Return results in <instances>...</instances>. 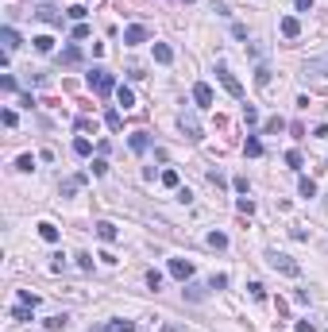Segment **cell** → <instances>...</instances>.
Instances as JSON below:
<instances>
[{
    "instance_id": "1",
    "label": "cell",
    "mask_w": 328,
    "mask_h": 332,
    "mask_svg": "<svg viewBox=\"0 0 328 332\" xmlns=\"http://www.w3.org/2000/svg\"><path fill=\"white\" fill-rule=\"evenodd\" d=\"M85 81H89V89H93L97 97H108V93H112V89H116V78H112V74H108V70H104V66H93Z\"/></svg>"
},
{
    "instance_id": "2",
    "label": "cell",
    "mask_w": 328,
    "mask_h": 332,
    "mask_svg": "<svg viewBox=\"0 0 328 332\" xmlns=\"http://www.w3.org/2000/svg\"><path fill=\"white\" fill-rule=\"evenodd\" d=\"M270 259V267H274V271H282V274H290V278H297V274H301V267H297L294 259H290V255H278V251H270L267 255Z\"/></svg>"
},
{
    "instance_id": "3",
    "label": "cell",
    "mask_w": 328,
    "mask_h": 332,
    "mask_svg": "<svg viewBox=\"0 0 328 332\" xmlns=\"http://www.w3.org/2000/svg\"><path fill=\"white\" fill-rule=\"evenodd\" d=\"M216 78H220V85H224V89H228V93H232V97H243V85H240V81H236V74L228 70L224 62H216Z\"/></svg>"
},
{
    "instance_id": "4",
    "label": "cell",
    "mask_w": 328,
    "mask_h": 332,
    "mask_svg": "<svg viewBox=\"0 0 328 332\" xmlns=\"http://www.w3.org/2000/svg\"><path fill=\"white\" fill-rule=\"evenodd\" d=\"M181 131H185V135H190V139L193 143H201V139H205V135H201V124H197V116H190V112H181Z\"/></svg>"
},
{
    "instance_id": "5",
    "label": "cell",
    "mask_w": 328,
    "mask_h": 332,
    "mask_svg": "<svg viewBox=\"0 0 328 332\" xmlns=\"http://www.w3.org/2000/svg\"><path fill=\"white\" fill-rule=\"evenodd\" d=\"M170 274H174L178 282H190V278H193V263H190V259H170Z\"/></svg>"
},
{
    "instance_id": "6",
    "label": "cell",
    "mask_w": 328,
    "mask_h": 332,
    "mask_svg": "<svg viewBox=\"0 0 328 332\" xmlns=\"http://www.w3.org/2000/svg\"><path fill=\"white\" fill-rule=\"evenodd\" d=\"M124 43H128V46L147 43V27H143V23H131V27H124Z\"/></svg>"
},
{
    "instance_id": "7",
    "label": "cell",
    "mask_w": 328,
    "mask_h": 332,
    "mask_svg": "<svg viewBox=\"0 0 328 332\" xmlns=\"http://www.w3.org/2000/svg\"><path fill=\"white\" fill-rule=\"evenodd\" d=\"M35 16L43 19V23H51V27H62V16H58V8L54 4H39V12Z\"/></svg>"
},
{
    "instance_id": "8",
    "label": "cell",
    "mask_w": 328,
    "mask_h": 332,
    "mask_svg": "<svg viewBox=\"0 0 328 332\" xmlns=\"http://www.w3.org/2000/svg\"><path fill=\"white\" fill-rule=\"evenodd\" d=\"M128 147L135 151V155H143V151L151 147V135H147V131H131V135H128Z\"/></svg>"
},
{
    "instance_id": "9",
    "label": "cell",
    "mask_w": 328,
    "mask_h": 332,
    "mask_svg": "<svg viewBox=\"0 0 328 332\" xmlns=\"http://www.w3.org/2000/svg\"><path fill=\"white\" fill-rule=\"evenodd\" d=\"M278 27H282L286 39H297V35H301V19H297V16H282V23H278Z\"/></svg>"
},
{
    "instance_id": "10",
    "label": "cell",
    "mask_w": 328,
    "mask_h": 332,
    "mask_svg": "<svg viewBox=\"0 0 328 332\" xmlns=\"http://www.w3.org/2000/svg\"><path fill=\"white\" fill-rule=\"evenodd\" d=\"M193 101H197V108H208L213 105V89H208L205 81H197V85H193Z\"/></svg>"
},
{
    "instance_id": "11",
    "label": "cell",
    "mask_w": 328,
    "mask_h": 332,
    "mask_svg": "<svg viewBox=\"0 0 328 332\" xmlns=\"http://www.w3.org/2000/svg\"><path fill=\"white\" fill-rule=\"evenodd\" d=\"M97 236H101L104 244H116V236H120V232H116L112 220H97Z\"/></svg>"
},
{
    "instance_id": "12",
    "label": "cell",
    "mask_w": 328,
    "mask_h": 332,
    "mask_svg": "<svg viewBox=\"0 0 328 332\" xmlns=\"http://www.w3.org/2000/svg\"><path fill=\"white\" fill-rule=\"evenodd\" d=\"M243 155H247V158L263 155V139H259V135H247V139H243Z\"/></svg>"
},
{
    "instance_id": "13",
    "label": "cell",
    "mask_w": 328,
    "mask_h": 332,
    "mask_svg": "<svg viewBox=\"0 0 328 332\" xmlns=\"http://www.w3.org/2000/svg\"><path fill=\"white\" fill-rule=\"evenodd\" d=\"M0 43H4V54H12L19 46V35L12 31V27H4V31H0Z\"/></svg>"
},
{
    "instance_id": "14",
    "label": "cell",
    "mask_w": 328,
    "mask_h": 332,
    "mask_svg": "<svg viewBox=\"0 0 328 332\" xmlns=\"http://www.w3.org/2000/svg\"><path fill=\"white\" fill-rule=\"evenodd\" d=\"M81 185H85V174H74V178H66V182H62V197H69V193H78Z\"/></svg>"
},
{
    "instance_id": "15",
    "label": "cell",
    "mask_w": 328,
    "mask_h": 332,
    "mask_svg": "<svg viewBox=\"0 0 328 332\" xmlns=\"http://www.w3.org/2000/svg\"><path fill=\"white\" fill-rule=\"evenodd\" d=\"M46 332H62V328H66V324H69V317L66 313H54V317H46Z\"/></svg>"
},
{
    "instance_id": "16",
    "label": "cell",
    "mask_w": 328,
    "mask_h": 332,
    "mask_svg": "<svg viewBox=\"0 0 328 332\" xmlns=\"http://www.w3.org/2000/svg\"><path fill=\"white\" fill-rule=\"evenodd\" d=\"M39 236H43L46 244H58V236H62V232H58V228L51 224V220H43V224H39Z\"/></svg>"
},
{
    "instance_id": "17",
    "label": "cell",
    "mask_w": 328,
    "mask_h": 332,
    "mask_svg": "<svg viewBox=\"0 0 328 332\" xmlns=\"http://www.w3.org/2000/svg\"><path fill=\"white\" fill-rule=\"evenodd\" d=\"M58 62H62V66H78V62H81V51H78V46H66V51L58 54Z\"/></svg>"
},
{
    "instance_id": "18",
    "label": "cell",
    "mask_w": 328,
    "mask_h": 332,
    "mask_svg": "<svg viewBox=\"0 0 328 332\" xmlns=\"http://www.w3.org/2000/svg\"><path fill=\"white\" fill-rule=\"evenodd\" d=\"M116 101H120L124 108H135V93H131L128 85H116Z\"/></svg>"
},
{
    "instance_id": "19",
    "label": "cell",
    "mask_w": 328,
    "mask_h": 332,
    "mask_svg": "<svg viewBox=\"0 0 328 332\" xmlns=\"http://www.w3.org/2000/svg\"><path fill=\"white\" fill-rule=\"evenodd\" d=\"M155 62H162V66H170V62H174V51H170L166 43H155Z\"/></svg>"
},
{
    "instance_id": "20",
    "label": "cell",
    "mask_w": 328,
    "mask_h": 332,
    "mask_svg": "<svg viewBox=\"0 0 328 332\" xmlns=\"http://www.w3.org/2000/svg\"><path fill=\"white\" fill-rule=\"evenodd\" d=\"M208 247H213V251H224V247H228V236H224V232H208Z\"/></svg>"
},
{
    "instance_id": "21",
    "label": "cell",
    "mask_w": 328,
    "mask_h": 332,
    "mask_svg": "<svg viewBox=\"0 0 328 332\" xmlns=\"http://www.w3.org/2000/svg\"><path fill=\"white\" fill-rule=\"evenodd\" d=\"M31 43H35V51H39V54H51L54 51V39L51 35H39V39H31Z\"/></svg>"
},
{
    "instance_id": "22",
    "label": "cell",
    "mask_w": 328,
    "mask_h": 332,
    "mask_svg": "<svg viewBox=\"0 0 328 332\" xmlns=\"http://www.w3.org/2000/svg\"><path fill=\"white\" fill-rule=\"evenodd\" d=\"M255 85H259V89L270 85V66H255Z\"/></svg>"
},
{
    "instance_id": "23",
    "label": "cell",
    "mask_w": 328,
    "mask_h": 332,
    "mask_svg": "<svg viewBox=\"0 0 328 332\" xmlns=\"http://www.w3.org/2000/svg\"><path fill=\"white\" fill-rule=\"evenodd\" d=\"M282 128H286V120H282V116H270V120L263 124V131H267V135H278Z\"/></svg>"
},
{
    "instance_id": "24",
    "label": "cell",
    "mask_w": 328,
    "mask_h": 332,
    "mask_svg": "<svg viewBox=\"0 0 328 332\" xmlns=\"http://www.w3.org/2000/svg\"><path fill=\"white\" fill-rule=\"evenodd\" d=\"M74 155H81V158H85V155H93V143H89L85 135H81V139H74Z\"/></svg>"
},
{
    "instance_id": "25",
    "label": "cell",
    "mask_w": 328,
    "mask_h": 332,
    "mask_svg": "<svg viewBox=\"0 0 328 332\" xmlns=\"http://www.w3.org/2000/svg\"><path fill=\"white\" fill-rule=\"evenodd\" d=\"M104 124H108L112 131H120V128H124V120H120V112H116V108H108V112H104Z\"/></svg>"
},
{
    "instance_id": "26",
    "label": "cell",
    "mask_w": 328,
    "mask_h": 332,
    "mask_svg": "<svg viewBox=\"0 0 328 332\" xmlns=\"http://www.w3.org/2000/svg\"><path fill=\"white\" fill-rule=\"evenodd\" d=\"M297 189H301V197H317V182H313V178H301Z\"/></svg>"
},
{
    "instance_id": "27",
    "label": "cell",
    "mask_w": 328,
    "mask_h": 332,
    "mask_svg": "<svg viewBox=\"0 0 328 332\" xmlns=\"http://www.w3.org/2000/svg\"><path fill=\"white\" fill-rule=\"evenodd\" d=\"M108 328H112V332H135L139 324H135V321H112Z\"/></svg>"
},
{
    "instance_id": "28",
    "label": "cell",
    "mask_w": 328,
    "mask_h": 332,
    "mask_svg": "<svg viewBox=\"0 0 328 332\" xmlns=\"http://www.w3.org/2000/svg\"><path fill=\"white\" fill-rule=\"evenodd\" d=\"M158 178H162V185H166V189H174V185H178V170H162Z\"/></svg>"
},
{
    "instance_id": "29",
    "label": "cell",
    "mask_w": 328,
    "mask_h": 332,
    "mask_svg": "<svg viewBox=\"0 0 328 332\" xmlns=\"http://www.w3.org/2000/svg\"><path fill=\"white\" fill-rule=\"evenodd\" d=\"M16 170H24V174H27V170H35V158L31 155H19L16 158Z\"/></svg>"
},
{
    "instance_id": "30",
    "label": "cell",
    "mask_w": 328,
    "mask_h": 332,
    "mask_svg": "<svg viewBox=\"0 0 328 332\" xmlns=\"http://www.w3.org/2000/svg\"><path fill=\"white\" fill-rule=\"evenodd\" d=\"M19 305H31L35 309V305H39V297H35L31 290H19Z\"/></svg>"
},
{
    "instance_id": "31",
    "label": "cell",
    "mask_w": 328,
    "mask_h": 332,
    "mask_svg": "<svg viewBox=\"0 0 328 332\" xmlns=\"http://www.w3.org/2000/svg\"><path fill=\"white\" fill-rule=\"evenodd\" d=\"M243 120H247V128H255V124H259V112H255L251 105H243Z\"/></svg>"
},
{
    "instance_id": "32",
    "label": "cell",
    "mask_w": 328,
    "mask_h": 332,
    "mask_svg": "<svg viewBox=\"0 0 328 332\" xmlns=\"http://www.w3.org/2000/svg\"><path fill=\"white\" fill-rule=\"evenodd\" d=\"M228 286V274H213V278H208V290H224Z\"/></svg>"
},
{
    "instance_id": "33",
    "label": "cell",
    "mask_w": 328,
    "mask_h": 332,
    "mask_svg": "<svg viewBox=\"0 0 328 332\" xmlns=\"http://www.w3.org/2000/svg\"><path fill=\"white\" fill-rule=\"evenodd\" d=\"M12 317H16V321H31V305H16Z\"/></svg>"
},
{
    "instance_id": "34",
    "label": "cell",
    "mask_w": 328,
    "mask_h": 332,
    "mask_svg": "<svg viewBox=\"0 0 328 332\" xmlns=\"http://www.w3.org/2000/svg\"><path fill=\"white\" fill-rule=\"evenodd\" d=\"M185 297H190V301H201V297H205V286H185Z\"/></svg>"
},
{
    "instance_id": "35",
    "label": "cell",
    "mask_w": 328,
    "mask_h": 332,
    "mask_svg": "<svg viewBox=\"0 0 328 332\" xmlns=\"http://www.w3.org/2000/svg\"><path fill=\"white\" fill-rule=\"evenodd\" d=\"M0 89H4V93H16V78H12V74H4V78H0Z\"/></svg>"
},
{
    "instance_id": "36",
    "label": "cell",
    "mask_w": 328,
    "mask_h": 332,
    "mask_svg": "<svg viewBox=\"0 0 328 332\" xmlns=\"http://www.w3.org/2000/svg\"><path fill=\"white\" fill-rule=\"evenodd\" d=\"M286 166H294V170H301V155H297V151H286Z\"/></svg>"
},
{
    "instance_id": "37",
    "label": "cell",
    "mask_w": 328,
    "mask_h": 332,
    "mask_svg": "<svg viewBox=\"0 0 328 332\" xmlns=\"http://www.w3.org/2000/svg\"><path fill=\"white\" fill-rule=\"evenodd\" d=\"M78 267H81V271H93V255L81 251V255H78Z\"/></svg>"
},
{
    "instance_id": "38",
    "label": "cell",
    "mask_w": 328,
    "mask_h": 332,
    "mask_svg": "<svg viewBox=\"0 0 328 332\" xmlns=\"http://www.w3.org/2000/svg\"><path fill=\"white\" fill-rule=\"evenodd\" d=\"M247 290H251V297H255V301H263V297H267V290H263V282H251Z\"/></svg>"
},
{
    "instance_id": "39",
    "label": "cell",
    "mask_w": 328,
    "mask_h": 332,
    "mask_svg": "<svg viewBox=\"0 0 328 332\" xmlns=\"http://www.w3.org/2000/svg\"><path fill=\"white\" fill-rule=\"evenodd\" d=\"M85 12H89V8H85V4H74V8H69V12H66V16H69V19H85Z\"/></svg>"
},
{
    "instance_id": "40",
    "label": "cell",
    "mask_w": 328,
    "mask_h": 332,
    "mask_svg": "<svg viewBox=\"0 0 328 332\" xmlns=\"http://www.w3.org/2000/svg\"><path fill=\"white\" fill-rule=\"evenodd\" d=\"M147 286L158 290V286H162V274H158V271H147Z\"/></svg>"
},
{
    "instance_id": "41",
    "label": "cell",
    "mask_w": 328,
    "mask_h": 332,
    "mask_svg": "<svg viewBox=\"0 0 328 332\" xmlns=\"http://www.w3.org/2000/svg\"><path fill=\"white\" fill-rule=\"evenodd\" d=\"M0 120H4V128H16V112H12V108H4V112H0Z\"/></svg>"
},
{
    "instance_id": "42",
    "label": "cell",
    "mask_w": 328,
    "mask_h": 332,
    "mask_svg": "<svg viewBox=\"0 0 328 332\" xmlns=\"http://www.w3.org/2000/svg\"><path fill=\"white\" fill-rule=\"evenodd\" d=\"M93 174H97V178L108 174V162H104V158H97V162H93Z\"/></svg>"
},
{
    "instance_id": "43",
    "label": "cell",
    "mask_w": 328,
    "mask_h": 332,
    "mask_svg": "<svg viewBox=\"0 0 328 332\" xmlns=\"http://www.w3.org/2000/svg\"><path fill=\"white\" fill-rule=\"evenodd\" d=\"M240 212H247V217H251V212H255V201H247V197H240Z\"/></svg>"
},
{
    "instance_id": "44",
    "label": "cell",
    "mask_w": 328,
    "mask_h": 332,
    "mask_svg": "<svg viewBox=\"0 0 328 332\" xmlns=\"http://www.w3.org/2000/svg\"><path fill=\"white\" fill-rule=\"evenodd\" d=\"M313 4H317V0H294V8H297V12H309Z\"/></svg>"
},
{
    "instance_id": "45",
    "label": "cell",
    "mask_w": 328,
    "mask_h": 332,
    "mask_svg": "<svg viewBox=\"0 0 328 332\" xmlns=\"http://www.w3.org/2000/svg\"><path fill=\"white\" fill-rule=\"evenodd\" d=\"M297 332H317V324L313 321H297Z\"/></svg>"
},
{
    "instance_id": "46",
    "label": "cell",
    "mask_w": 328,
    "mask_h": 332,
    "mask_svg": "<svg viewBox=\"0 0 328 332\" xmlns=\"http://www.w3.org/2000/svg\"><path fill=\"white\" fill-rule=\"evenodd\" d=\"M162 332H190L185 324H162Z\"/></svg>"
},
{
    "instance_id": "47",
    "label": "cell",
    "mask_w": 328,
    "mask_h": 332,
    "mask_svg": "<svg viewBox=\"0 0 328 332\" xmlns=\"http://www.w3.org/2000/svg\"><path fill=\"white\" fill-rule=\"evenodd\" d=\"M313 70H328V58H324V62H317V66H313Z\"/></svg>"
},
{
    "instance_id": "48",
    "label": "cell",
    "mask_w": 328,
    "mask_h": 332,
    "mask_svg": "<svg viewBox=\"0 0 328 332\" xmlns=\"http://www.w3.org/2000/svg\"><path fill=\"white\" fill-rule=\"evenodd\" d=\"M97 332H112V328H108V324H104V328H97Z\"/></svg>"
}]
</instances>
